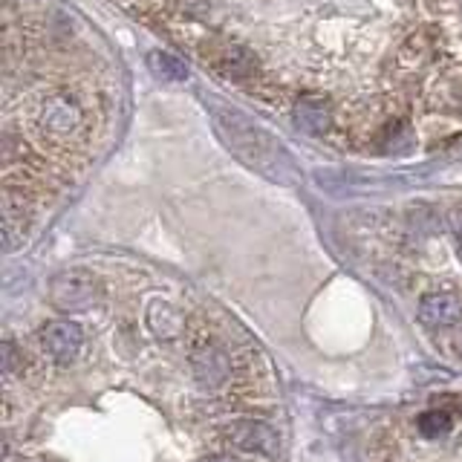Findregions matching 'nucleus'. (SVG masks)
I'll return each instance as SVG.
<instances>
[{"instance_id": "obj_1", "label": "nucleus", "mask_w": 462, "mask_h": 462, "mask_svg": "<svg viewBox=\"0 0 462 462\" xmlns=\"http://www.w3.org/2000/svg\"><path fill=\"white\" fill-rule=\"evenodd\" d=\"M214 122H217V130L226 136L228 148L237 151L249 165L266 171L274 180H292L295 177L292 159L281 151V144L272 142V136H266L263 130L254 127L252 122H245L240 113L220 107L214 116Z\"/></svg>"}, {"instance_id": "obj_2", "label": "nucleus", "mask_w": 462, "mask_h": 462, "mask_svg": "<svg viewBox=\"0 0 462 462\" xmlns=\"http://www.w3.org/2000/svg\"><path fill=\"white\" fill-rule=\"evenodd\" d=\"M38 134L52 142H67L84 127V107L76 96L69 93H52L38 105L35 113Z\"/></svg>"}, {"instance_id": "obj_3", "label": "nucleus", "mask_w": 462, "mask_h": 462, "mask_svg": "<svg viewBox=\"0 0 462 462\" xmlns=\"http://www.w3.org/2000/svg\"><path fill=\"white\" fill-rule=\"evenodd\" d=\"M98 300V281L87 269H64L50 283V303L61 312H87Z\"/></svg>"}, {"instance_id": "obj_4", "label": "nucleus", "mask_w": 462, "mask_h": 462, "mask_svg": "<svg viewBox=\"0 0 462 462\" xmlns=\"http://www.w3.org/2000/svg\"><path fill=\"white\" fill-rule=\"evenodd\" d=\"M38 341H41V350L47 353L50 361L55 365H69V361H76L81 346H84V332L79 324L72 321H50L43 324L41 332H38Z\"/></svg>"}, {"instance_id": "obj_5", "label": "nucleus", "mask_w": 462, "mask_h": 462, "mask_svg": "<svg viewBox=\"0 0 462 462\" xmlns=\"http://www.w3.org/2000/svg\"><path fill=\"white\" fill-rule=\"evenodd\" d=\"M188 361H191L194 379L202 387H208V390L223 387L228 382V375H231V358L217 341L194 344V350H191V356H188Z\"/></svg>"}, {"instance_id": "obj_6", "label": "nucleus", "mask_w": 462, "mask_h": 462, "mask_svg": "<svg viewBox=\"0 0 462 462\" xmlns=\"http://www.w3.org/2000/svg\"><path fill=\"white\" fill-rule=\"evenodd\" d=\"M226 439L235 448H240V451L260 454V457H274L281 445L274 428L260 422V419H240V422H235L226 430Z\"/></svg>"}, {"instance_id": "obj_7", "label": "nucleus", "mask_w": 462, "mask_h": 462, "mask_svg": "<svg viewBox=\"0 0 462 462\" xmlns=\"http://www.w3.org/2000/svg\"><path fill=\"white\" fill-rule=\"evenodd\" d=\"M419 321L430 329L457 327L462 321V295L454 289H433L419 300Z\"/></svg>"}, {"instance_id": "obj_8", "label": "nucleus", "mask_w": 462, "mask_h": 462, "mask_svg": "<svg viewBox=\"0 0 462 462\" xmlns=\"http://www.w3.org/2000/svg\"><path fill=\"white\" fill-rule=\"evenodd\" d=\"M144 321H148V329L159 341H177L185 329L182 312L168 300H153L148 312H144Z\"/></svg>"}, {"instance_id": "obj_9", "label": "nucleus", "mask_w": 462, "mask_h": 462, "mask_svg": "<svg viewBox=\"0 0 462 462\" xmlns=\"http://www.w3.org/2000/svg\"><path fill=\"white\" fill-rule=\"evenodd\" d=\"M295 122L312 136H324L332 125V107L324 96H307L295 105Z\"/></svg>"}, {"instance_id": "obj_10", "label": "nucleus", "mask_w": 462, "mask_h": 462, "mask_svg": "<svg viewBox=\"0 0 462 462\" xmlns=\"http://www.w3.org/2000/svg\"><path fill=\"white\" fill-rule=\"evenodd\" d=\"M151 69L156 72L159 79H165V81H185L188 79V69L185 64L180 61V58H173L168 52H151Z\"/></svg>"}, {"instance_id": "obj_11", "label": "nucleus", "mask_w": 462, "mask_h": 462, "mask_svg": "<svg viewBox=\"0 0 462 462\" xmlns=\"http://www.w3.org/2000/svg\"><path fill=\"white\" fill-rule=\"evenodd\" d=\"M448 428H451V416L445 411H428L419 416V430H422L425 437H439Z\"/></svg>"}, {"instance_id": "obj_12", "label": "nucleus", "mask_w": 462, "mask_h": 462, "mask_svg": "<svg viewBox=\"0 0 462 462\" xmlns=\"http://www.w3.org/2000/svg\"><path fill=\"white\" fill-rule=\"evenodd\" d=\"M448 228H451V235L457 240V252L462 254V206L451 208V214H448Z\"/></svg>"}, {"instance_id": "obj_13", "label": "nucleus", "mask_w": 462, "mask_h": 462, "mask_svg": "<svg viewBox=\"0 0 462 462\" xmlns=\"http://www.w3.org/2000/svg\"><path fill=\"white\" fill-rule=\"evenodd\" d=\"M4 373L9 375H18V350H14L12 341H4Z\"/></svg>"}, {"instance_id": "obj_14", "label": "nucleus", "mask_w": 462, "mask_h": 462, "mask_svg": "<svg viewBox=\"0 0 462 462\" xmlns=\"http://www.w3.org/2000/svg\"><path fill=\"white\" fill-rule=\"evenodd\" d=\"M451 346H454V353H457V358L462 361V324H457V327H454V336H451Z\"/></svg>"}, {"instance_id": "obj_15", "label": "nucleus", "mask_w": 462, "mask_h": 462, "mask_svg": "<svg viewBox=\"0 0 462 462\" xmlns=\"http://www.w3.org/2000/svg\"><path fill=\"white\" fill-rule=\"evenodd\" d=\"M202 462H240V459L231 457V454H211V457H206Z\"/></svg>"}]
</instances>
